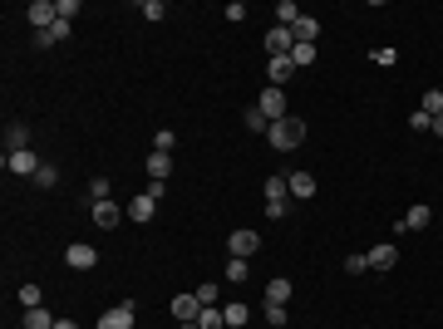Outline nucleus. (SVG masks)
<instances>
[{
    "label": "nucleus",
    "instance_id": "f257e3e1",
    "mask_svg": "<svg viewBox=\"0 0 443 329\" xmlns=\"http://www.w3.org/2000/svg\"><path fill=\"white\" fill-rule=\"evenodd\" d=\"M266 138H271V148H276V152H291V148H301V143H306V123H301V118H281V123H271V133H266Z\"/></svg>",
    "mask_w": 443,
    "mask_h": 329
},
{
    "label": "nucleus",
    "instance_id": "f03ea898",
    "mask_svg": "<svg viewBox=\"0 0 443 329\" xmlns=\"http://www.w3.org/2000/svg\"><path fill=\"white\" fill-rule=\"evenodd\" d=\"M64 265H69V270H94V265H99V251H94L89 241H74V246L64 251Z\"/></svg>",
    "mask_w": 443,
    "mask_h": 329
},
{
    "label": "nucleus",
    "instance_id": "7ed1b4c3",
    "mask_svg": "<svg viewBox=\"0 0 443 329\" xmlns=\"http://www.w3.org/2000/svg\"><path fill=\"white\" fill-rule=\"evenodd\" d=\"M291 49H296V35H291L286 25H276V30H266V54H271V59H286Z\"/></svg>",
    "mask_w": 443,
    "mask_h": 329
},
{
    "label": "nucleus",
    "instance_id": "20e7f679",
    "mask_svg": "<svg viewBox=\"0 0 443 329\" xmlns=\"http://www.w3.org/2000/svg\"><path fill=\"white\" fill-rule=\"evenodd\" d=\"M197 315H202L197 290H188V295H178V300H173V320H178V325H197Z\"/></svg>",
    "mask_w": 443,
    "mask_h": 329
},
{
    "label": "nucleus",
    "instance_id": "39448f33",
    "mask_svg": "<svg viewBox=\"0 0 443 329\" xmlns=\"http://www.w3.org/2000/svg\"><path fill=\"white\" fill-rule=\"evenodd\" d=\"M256 109L266 113L271 123H281V118H291V113H286V89H266V94L256 99Z\"/></svg>",
    "mask_w": 443,
    "mask_h": 329
},
{
    "label": "nucleus",
    "instance_id": "423d86ee",
    "mask_svg": "<svg viewBox=\"0 0 443 329\" xmlns=\"http://www.w3.org/2000/svg\"><path fill=\"white\" fill-rule=\"evenodd\" d=\"M226 251L241 256V261H251V251H261V236H256V231H231V236H226Z\"/></svg>",
    "mask_w": 443,
    "mask_h": 329
},
{
    "label": "nucleus",
    "instance_id": "0eeeda50",
    "mask_svg": "<svg viewBox=\"0 0 443 329\" xmlns=\"http://www.w3.org/2000/svg\"><path fill=\"white\" fill-rule=\"evenodd\" d=\"M5 167H10L15 177H35V172H40L45 162H40V157H35V152L25 148V152H10V157H5Z\"/></svg>",
    "mask_w": 443,
    "mask_h": 329
},
{
    "label": "nucleus",
    "instance_id": "6e6552de",
    "mask_svg": "<svg viewBox=\"0 0 443 329\" xmlns=\"http://www.w3.org/2000/svg\"><path fill=\"white\" fill-rule=\"evenodd\" d=\"M99 329H133V300H123V305H113V310H104V320H99Z\"/></svg>",
    "mask_w": 443,
    "mask_h": 329
},
{
    "label": "nucleus",
    "instance_id": "1a4fd4ad",
    "mask_svg": "<svg viewBox=\"0 0 443 329\" xmlns=\"http://www.w3.org/2000/svg\"><path fill=\"white\" fill-rule=\"evenodd\" d=\"M25 15H30V25H35V30H50V25L59 20V10H54L50 0H30V10H25Z\"/></svg>",
    "mask_w": 443,
    "mask_h": 329
},
{
    "label": "nucleus",
    "instance_id": "9d476101",
    "mask_svg": "<svg viewBox=\"0 0 443 329\" xmlns=\"http://www.w3.org/2000/svg\"><path fill=\"white\" fill-rule=\"evenodd\" d=\"M89 212H94V221H99V226H104V231H113V226H118V221H123V207H118V202H94V207H89Z\"/></svg>",
    "mask_w": 443,
    "mask_h": 329
},
{
    "label": "nucleus",
    "instance_id": "9b49d317",
    "mask_svg": "<svg viewBox=\"0 0 443 329\" xmlns=\"http://www.w3.org/2000/svg\"><path fill=\"white\" fill-rule=\"evenodd\" d=\"M434 221V207H424V202H414L409 212H404V221H399V231H424Z\"/></svg>",
    "mask_w": 443,
    "mask_h": 329
},
{
    "label": "nucleus",
    "instance_id": "f8f14e48",
    "mask_svg": "<svg viewBox=\"0 0 443 329\" xmlns=\"http://www.w3.org/2000/svg\"><path fill=\"white\" fill-rule=\"evenodd\" d=\"M266 74H271V89H286V84L296 79V64H291V54H286V59H271V64H266Z\"/></svg>",
    "mask_w": 443,
    "mask_h": 329
},
{
    "label": "nucleus",
    "instance_id": "ddd939ff",
    "mask_svg": "<svg viewBox=\"0 0 443 329\" xmlns=\"http://www.w3.org/2000/svg\"><path fill=\"white\" fill-rule=\"evenodd\" d=\"M394 261H399V251H394L389 241L369 246V270H394Z\"/></svg>",
    "mask_w": 443,
    "mask_h": 329
},
{
    "label": "nucleus",
    "instance_id": "4468645a",
    "mask_svg": "<svg viewBox=\"0 0 443 329\" xmlns=\"http://www.w3.org/2000/svg\"><path fill=\"white\" fill-rule=\"evenodd\" d=\"M291 35H296V44H316V40H321V20H311V15H301V20L291 25Z\"/></svg>",
    "mask_w": 443,
    "mask_h": 329
},
{
    "label": "nucleus",
    "instance_id": "2eb2a0df",
    "mask_svg": "<svg viewBox=\"0 0 443 329\" xmlns=\"http://www.w3.org/2000/svg\"><path fill=\"white\" fill-rule=\"evenodd\" d=\"M25 148H30V128H25V123H10V128H5V157H10V152H25Z\"/></svg>",
    "mask_w": 443,
    "mask_h": 329
},
{
    "label": "nucleus",
    "instance_id": "dca6fc26",
    "mask_svg": "<svg viewBox=\"0 0 443 329\" xmlns=\"http://www.w3.org/2000/svg\"><path fill=\"white\" fill-rule=\"evenodd\" d=\"M158 217V202H153V197H148V192H143V197H133V202H128V221H153Z\"/></svg>",
    "mask_w": 443,
    "mask_h": 329
},
{
    "label": "nucleus",
    "instance_id": "f3484780",
    "mask_svg": "<svg viewBox=\"0 0 443 329\" xmlns=\"http://www.w3.org/2000/svg\"><path fill=\"white\" fill-rule=\"evenodd\" d=\"M143 167H148V177H163V182H168V172H173V152H148Z\"/></svg>",
    "mask_w": 443,
    "mask_h": 329
},
{
    "label": "nucleus",
    "instance_id": "a211bd4d",
    "mask_svg": "<svg viewBox=\"0 0 443 329\" xmlns=\"http://www.w3.org/2000/svg\"><path fill=\"white\" fill-rule=\"evenodd\" d=\"M291 197H296V202L316 197V177H311V172H291Z\"/></svg>",
    "mask_w": 443,
    "mask_h": 329
},
{
    "label": "nucleus",
    "instance_id": "6ab92c4d",
    "mask_svg": "<svg viewBox=\"0 0 443 329\" xmlns=\"http://www.w3.org/2000/svg\"><path fill=\"white\" fill-rule=\"evenodd\" d=\"M197 329H226V315H222V305H202V315H197Z\"/></svg>",
    "mask_w": 443,
    "mask_h": 329
},
{
    "label": "nucleus",
    "instance_id": "aec40b11",
    "mask_svg": "<svg viewBox=\"0 0 443 329\" xmlns=\"http://www.w3.org/2000/svg\"><path fill=\"white\" fill-rule=\"evenodd\" d=\"M286 300H291V280L281 275V280H271V285H266V305H286Z\"/></svg>",
    "mask_w": 443,
    "mask_h": 329
},
{
    "label": "nucleus",
    "instance_id": "412c9836",
    "mask_svg": "<svg viewBox=\"0 0 443 329\" xmlns=\"http://www.w3.org/2000/svg\"><path fill=\"white\" fill-rule=\"evenodd\" d=\"M25 329H54V320H50V310H45V305H35V310H25Z\"/></svg>",
    "mask_w": 443,
    "mask_h": 329
},
{
    "label": "nucleus",
    "instance_id": "4be33fe9",
    "mask_svg": "<svg viewBox=\"0 0 443 329\" xmlns=\"http://www.w3.org/2000/svg\"><path fill=\"white\" fill-rule=\"evenodd\" d=\"M316 54H321L316 44H296V49H291V64H296V69H311V64H316Z\"/></svg>",
    "mask_w": 443,
    "mask_h": 329
},
{
    "label": "nucleus",
    "instance_id": "5701e85b",
    "mask_svg": "<svg viewBox=\"0 0 443 329\" xmlns=\"http://www.w3.org/2000/svg\"><path fill=\"white\" fill-rule=\"evenodd\" d=\"M291 192V177H266V202H286Z\"/></svg>",
    "mask_w": 443,
    "mask_h": 329
},
{
    "label": "nucleus",
    "instance_id": "b1692460",
    "mask_svg": "<svg viewBox=\"0 0 443 329\" xmlns=\"http://www.w3.org/2000/svg\"><path fill=\"white\" fill-rule=\"evenodd\" d=\"M246 275H251V261H241V256H231V261H226V280H231V285H241Z\"/></svg>",
    "mask_w": 443,
    "mask_h": 329
},
{
    "label": "nucleus",
    "instance_id": "393cba45",
    "mask_svg": "<svg viewBox=\"0 0 443 329\" xmlns=\"http://www.w3.org/2000/svg\"><path fill=\"white\" fill-rule=\"evenodd\" d=\"M222 315H226V325H246V320H251L246 300H231V305H222Z\"/></svg>",
    "mask_w": 443,
    "mask_h": 329
},
{
    "label": "nucleus",
    "instance_id": "a878e982",
    "mask_svg": "<svg viewBox=\"0 0 443 329\" xmlns=\"http://www.w3.org/2000/svg\"><path fill=\"white\" fill-rule=\"evenodd\" d=\"M276 20H281V25L291 30V25L301 20V5H296V0H281V5H276Z\"/></svg>",
    "mask_w": 443,
    "mask_h": 329
},
{
    "label": "nucleus",
    "instance_id": "bb28decb",
    "mask_svg": "<svg viewBox=\"0 0 443 329\" xmlns=\"http://www.w3.org/2000/svg\"><path fill=\"white\" fill-rule=\"evenodd\" d=\"M109 177H89V207H94V202H109Z\"/></svg>",
    "mask_w": 443,
    "mask_h": 329
},
{
    "label": "nucleus",
    "instance_id": "cd10ccee",
    "mask_svg": "<svg viewBox=\"0 0 443 329\" xmlns=\"http://www.w3.org/2000/svg\"><path fill=\"white\" fill-rule=\"evenodd\" d=\"M419 113L439 118V113H443V89H429V94H424V104H419Z\"/></svg>",
    "mask_w": 443,
    "mask_h": 329
},
{
    "label": "nucleus",
    "instance_id": "c85d7f7f",
    "mask_svg": "<svg viewBox=\"0 0 443 329\" xmlns=\"http://www.w3.org/2000/svg\"><path fill=\"white\" fill-rule=\"evenodd\" d=\"M246 128H251V133H271V118L251 104V109H246Z\"/></svg>",
    "mask_w": 443,
    "mask_h": 329
},
{
    "label": "nucleus",
    "instance_id": "c756f323",
    "mask_svg": "<svg viewBox=\"0 0 443 329\" xmlns=\"http://www.w3.org/2000/svg\"><path fill=\"white\" fill-rule=\"evenodd\" d=\"M35 182H40L45 192H50V187H59V167H54V162H45V167L35 172Z\"/></svg>",
    "mask_w": 443,
    "mask_h": 329
},
{
    "label": "nucleus",
    "instance_id": "7c9ffc66",
    "mask_svg": "<svg viewBox=\"0 0 443 329\" xmlns=\"http://www.w3.org/2000/svg\"><path fill=\"white\" fill-rule=\"evenodd\" d=\"M20 305H25V310L45 305V290H40V285H20Z\"/></svg>",
    "mask_w": 443,
    "mask_h": 329
},
{
    "label": "nucleus",
    "instance_id": "2f4dec72",
    "mask_svg": "<svg viewBox=\"0 0 443 329\" xmlns=\"http://www.w3.org/2000/svg\"><path fill=\"white\" fill-rule=\"evenodd\" d=\"M138 15H143V20H163V15H168V5H163V0H143V5H138Z\"/></svg>",
    "mask_w": 443,
    "mask_h": 329
},
{
    "label": "nucleus",
    "instance_id": "473e14b6",
    "mask_svg": "<svg viewBox=\"0 0 443 329\" xmlns=\"http://www.w3.org/2000/svg\"><path fill=\"white\" fill-rule=\"evenodd\" d=\"M369 59H374V64H379V69H389V64H394V59H399V49H394V44H379V49H374V54H369Z\"/></svg>",
    "mask_w": 443,
    "mask_h": 329
},
{
    "label": "nucleus",
    "instance_id": "72a5a7b5",
    "mask_svg": "<svg viewBox=\"0 0 443 329\" xmlns=\"http://www.w3.org/2000/svg\"><path fill=\"white\" fill-rule=\"evenodd\" d=\"M173 143H178V133H168V128L153 133V152H173Z\"/></svg>",
    "mask_w": 443,
    "mask_h": 329
},
{
    "label": "nucleus",
    "instance_id": "f704fd0d",
    "mask_svg": "<svg viewBox=\"0 0 443 329\" xmlns=\"http://www.w3.org/2000/svg\"><path fill=\"white\" fill-rule=\"evenodd\" d=\"M345 270H350V275H364V270H369V251H364V256H345Z\"/></svg>",
    "mask_w": 443,
    "mask_h": 329
},
{
    "label": "nucleus",
    "instance_id": "c9c22d12",
    "mask_svg": "<svg viewBox=\"0 0 443 329\" xmlns=\"http://www.w3.org/2000/svg\"><path fill=\"white\" fill-rule=\"evenodd\" d=\"M54 10H59V20H74L79 15V0H54Z\"/></svg>",
    "mask_w": 443,
    "mask_h": 329
},
{
    "label": "nucleus",
    "instance_id": "e433bc0d",
    "mask_svg": "<svg viewBox=\"0 0 443 329\" xmlns=\"http://www.w3.org/2000/svg\"><path fill=\"white\" fill-rule=\"evenodd\" d=\"M266 325H276V329L286 325V305H266Z\"/></svg>",
    "mask_w": 443,
    "mask_h": 329
},
{
    "label": "nucleus",
    "instance_id": "4c0bfd02",
    "mask_svg": "<svg viewBox=\"0 0 443 329\" xmlns=\"http://www.w3.org/2000/svg\"><path fill=\"white\" fill-rule=\"evenodd\" d=\"M148 197H153V202H163V197H168V182H163V177H153V182H148Z\"/></svg>",
    "mask_w": 443,
    "mask_h": 329
},
{
    "label": "nucleus",
    "instance_id": "58836bf2",
    "mask_svg": "<svg viewBox=\"0 0 443 329\" xmlns=\"http://www.w3.org/2000/svg\"><path fill=\"white\" fill-rule=\"evenodd\" d=\"M217 295H222L217 285H197V300H202V305H217Z\"/></svg>",
    "mask_w": 443,
    "mask_h": 329
},
{
    "label": "nucleus",
    "instance_id": "ea45409f",
    "mask_svg": "<svg viewBox=\"0 0 443 329\" xmlns=\"http://www.w3.org/2000/svg\"><path fill=\"white\" fill-rule=\"evenodd\" d=\"M222 15H226V20H246V5H241V0H231V5H226Z\"/></svg>",
    "mask_w": 443,
    "mask_h": 329
},
{
    "label": "nucleus",
    "instance_id": "a19ab883",
    "mask_svg": "<svg viewBox=\"0 0 443 329\" xmlns=\"http://www.w3.org/2000/svg\"><path fill=\"white\" fill-rule=\"evenodd\" d=\"M409 128H419V133H429V128H434V118H429V113H414V118H409Z\"/></svg>",
    "mask_w": 443,
    "mask_h": 329
},
{
    "label": "nucleus",
    "instance_id": "79ce46f5",
    "mask_svg": "<svg viewBox=\"0 0 443 329\" xmlns=\"http://www.w3.org/2000/svg\"><path fill=\"white\" fill-rule=\"evenodd\" d=\"M429 133H439V138H443V113H439V118H434V128H429Z\"/></svg>",
    "mask_w": 443,
    "mask_h": 329
},
{
    "label": "nucleus",
    "instance_id": "37998d69",
    "mask_svg": "<svg viewBox=\"0 0 443 329\" xmlns=\"http://www.w3.org/2000/svg\"><path fill=\"white\" fill-rule=\"evenodd\" d=\"M54 329H79V325L74 320H54Z\"/></svg>",
    "mask_w": 443,
    "mask_h": 329
}]
</instances>
